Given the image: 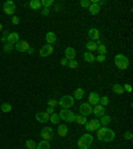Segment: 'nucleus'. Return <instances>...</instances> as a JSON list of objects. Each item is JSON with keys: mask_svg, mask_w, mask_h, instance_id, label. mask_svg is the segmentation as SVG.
<instances>
[{"mask_svg": "<svg viewBox=\"0 0 133 149\" xmlns=\"http://www.w3.org/2000/svg\"><path fill=\"white\" fill-rule=\"evenodd\" d=\"M92 105L89 103H81V105L79 107V111H80V115L83 116H91L92 115Z\"/></svg>", "mask_w": 133, "mask_h": 149, "instance_id": "1a4fd4ad", "label": "nucleus"}, {"mask_svg": "<svg viewBox=\"0 0 133 149\" xmlns=\"http://www.w3.org/2000/svg\"><path fill=\"white\" fill-rule=\"evenodd\" d=\"M88 11H89L91 15H97V13L100 12V5L97 3H95V4L91 3V5H89V8H88Z\"/></svg>", "mask_w": 133, "mask_h": 149, "instance_id": "412c9836", "label": "nucleus"}, {"mask_svg": "<svg viewBox=\"0 0 133 149\" xmlns=\"http://www.w3.org/2000/svg\"><path fill=\"white\" fill-rule=\"evenodd\" d=\"M27 52H28V53H33V48H31V47H29V49L27 51Z\"/></svg>", "mask_w": 133, "mask_h": 149, "instance_id": "de8ad7c7", "label": "nucleus"}, {"mask_svg": "<svg viewBox=\"0 0 133 149\" xmlns=\"http://www.w3.org/2000/svg\"><path fill=\"white\" fill-rule=\"evenodd\" d=\"M85 96V91H84L83 88H77L76 91H75V93H73V99L75 100H81Z\"/></svg>", "mask_w": 133, "mask_h": 149, "instance_id": "b1692460", "label": "nucleus"}, {"mask_svg": "<svg viewBox=\"0 0 133 149\" xmlns=\"http://www.w3.org/2000/svg\"><path fill=\"white\" fill-rule=\"evenodd\" d=\"M75 121H76L79 125H85V122H87L88 120H87V116L76 115V119H75Z\"/></svg>", "mask_w": 133, "mask_h": 149, "instance_id": "bb28decb", "label": "nucleus"}, {"mask_svg": "<svg viewBox=\"0 0 133 149\" xmlns=\"http://www.w3.org/2000/svg\"><path fill=\"white\" fill-rule=\"evenodd\" d=\"M40 136H41L43 140L49 141L51 138L53 137V129L51 128V126H44V128L40 130Z\"/></svg>", "mask_w": 133, "mask_h": 149, "instance_id": "0eeeda50", "label": "nucleus"}, {"mask_svg": "<svg viewBox=\"0 0 133 149\" xmlns=\"http://www.w3.org/2000/svg\"><path fill=\"white\" fill-rule=\"evenodd\" d=\"M56 40H57V36H56V33H55V32H47L45 41L48 43L49 45H53V44L56 43Z\"/></svg>", "mask_w": 133, "mask_h": 149, "instance_id": "a211bd4d", "label": "nucleus"}, {"mask_svg": "<svg viewBox=\"0 0 133 149\" xmlns=\"http://www.w3.org/2000/svg\"><path fill=\"white\" fill-rule=\"evenodd\" d=\"M85 48H87L88 52H91V53H93V52H96L97 51V43L96 41H89L85 44Z\"/></svg>", "mask_w": 133, "mask_h": 149, "instance_id": "aec40b11", "label": "nucleus"}, {"mask_svg": "<svg viewBox=\"0 0 133 149\" xmlns=\"http://www.w3.org/2000/svg\"><path fill=\"white\" fill-rule=\"evenodd\" d=\"M36 120H37L39 122L45 124V122L49 121V115H47L45 112H37V113H36Z\"/></svg>", "mask_w": 133, "mask_h": 149, "instance_id": "2eb2a0df", "label": "nucleus"}, {"mask_svg": "<svg viewBox=\"0 0 133 149\" xmlns=\"http://www.w3.org/2000/svg\"><path fill=\"white\" fill-rule=\"evenodd\" d=\"M19 40L20 39H19V33H17V32H11V33H8L7 43H9V44H16Z\"/></svg>", "mask_w": 133, "mask_h": 149, "instance_id": "f3484780", "label": "nucleus"}, {"mask_svg": "<svg viewBox=\"0 0 133 149\" xmlns=\"http://www.w3.org/2000/svg\"><path fill=\"white\" fill-rule=\"evenodd\" d=\"M67 64H68V60H67L65 57H63V59H61V65H63V67H65Z\"/></svg>", "mask_w": 133, "mask_h": 149, "instance_id": "a18cd8bd", "label": "nucleus"}, {"mask_svg": "<svg viewBox=\"0 0 133 149\" xmlns=\"http://www.w3.org/2000/svg\"><path fill=\"white\" fill-rule=\"evenodd\" d=\"M57 104L60 105L63 109H69V108H72L75 105V99H73L72 96H61V99L57 101Z\"/></svg>", "mask_w": 133, "mask_h": 149, "instance_id": "7ed1b4c3", "label": "nucleus"}, {"mask_svg": "<svg viewBox=\"0 0 133 149\" xmlns=\"http://www.w3.org/2000/svg\"><path fill=\"white\" fill-rule=\"evenodd\" d=\"M99 104L100 105H103V107H106V105L109 104V97H108V96H100Z\"/></svg>", "mask_w": 133, "mask_h": 149, "instance_id": "c756f323", "label": "nucleus"}, {"mask_svg": "<svg viewBox=\"0 0 133 149\" xmlns=\"http://www.w3.org/2000/svg\"><path fill=\"white\" fill-rule=\"evenodd\" d=\"M51 5H53V0H41V7L49 8Z\"/></svg>", "mask_w": 133, "mask_h": 149, "instance_id": "c9c22d12", "label": "nucleus"}, {"mask_svg": "<svg viewBox=\"0 0 133 149\" xmlns=\"http://www.w3.org/2000/svg\"><path fill=\"white\" fill-rule=\"evenodd\" d=\"M56 105H57V100L56 99H49V100H48V107L55 108Z\"/></svg>", "mask_w": 133, "mask_h": 149, "instance_id": "4c0bfd02", "label": "nucleus"}, {"mask_svg": "<svg viewBox=\"0 0 133 149\" xmlns=\"http://www.w3.org/2000/svg\"><path fill=\"white\" fill-rule=\"evenodd\" d=\"M13 47H15V49L17 52H27L29 49V43L25 41V40H19Z\"/></svg>", "mask_w": 133, "mask_h": 149, "instance_id": "9d476101", "label": "nucleus"}, {"mask_svg": "<svg viewBox=\"0 0 133 149\" xmlns=\"http://www.w3.org/2000/svg\"><path fill=\"white\" fill-rule=\"evenodd\" d=\"M52 53H53V45H49V44H45V45L40 49V56H41V57H48V56H51Z\"/></svg>", "mask_w": 133, "mask_h": 149, "instance_id": "f8f14e48", "label": "nucleus"}, {"mask_svg": "<svg viewBox=\"0 0 133 149\" xmlns=\"http://www.w3.org/2000/svg\"><path fill=\"white\" fill-rule=\"evenodd\" d=\"M80 5H81L83 8H89L91 1H89V0H81V1H80Z\"/></svg>", "mask_w": 133, "mask_h": 149, "instance_id": "e433bc0d", "label": "nucleus"}, {"mask_svg": "<svg viewBox=\"0 0 133 149\" xmlns=\"http://www.w3.org/2000/svg\"><path fill=\"white\" fill-rule=\"evenodd\" d=\"M3 9H4V13H5V15L11 16V15H13V13H15L16 5H15V3H13L12 0H8V1H5V3H4Z\"/></svg>", "mask_w": 133, "mask_h": 149, "instance_id": "423d86ee", "label": "nucleus"}, {"mask_svg": "<svg viewBox=\"0 0 133 149\" xmlns=\"http://www.w3.org/2000/svg\"><path fill=\"white\" fill-rule=\"evenodd\" d=\"M65 59L67 60H75V57H76V51H75V48H72V47H68L67 49H65Z\"/></svg>", "mask_w": 133, "mask_h": 149, "instance_id": "dca6fc26", "label": "nucleus"}, {"mask_svg": "<svg viewBox=\"0 0 133 149\" xmlns=\"http://www.w3.org/2000/svg\"><path fill=\"white\" fill-rule=\"evenodd\" d=\"M29 8L31 9H33V11H37V9L41 8V1H40V0H31Z\"/></svg>", "mask_w": 133, "mask_h": 149, "instance_id": "5701e85b", "label": "nucleus"}, {"mask_svg": "<svg viewBox=\"0 0 133 149\" xmlns=\"http://www.w3.org/2000/svg\"><path fill=\"white\" fill-rule=\"evenodd\" d=\"M45 113H47V115H52V113H55V108H51V107H48V108H47V112H45Z\"/></svg>", "mask_w": 133, "mask_h": 149, "instance_id": "37998d69", "label": "nucleus"}, {"mask_svg": "<svg viewBox=\"0 0 133 149\" xmlns=\"http://www.w3.org/2000/svg\"><path fill=\"white\" fill-rule=\"evenodd\" d=\"M97 52H99V55H105L106 53V47L105 44H104L101 40H97Z\"/></svg>", "mask_w": 133, "mask_h": 149, "instance_id": "4be33fe9", "label": "nucleus"}, {"mask_svg": "<svg viewBox=\"0 0 133 149\" xmlns=\"http://www.w3.org/2000/svg\"><path fill=\"white\" fill-rule=\"evenodd\" d=\"M0 109H1L4 113H8V112L12 111V105H11V104H8V103H4V104H1Z\"/></svg>", "mask_w": 133, "mask_h": 149, "instance_id": "7c9ffc66", "label": "nucleus"}, {"mask_svg": "<svg viewBox=\"0 0 133 149\" xmlns=\"http://www.w3.org/2000/svg\"><path fill=\"white\" fill-rule=\"evenodd\" d=\"M84 60L87 61V63H93V61L96 60V56L93 53H91V52H85V53H84Z\"/></svg>", "mask_w": 133, "mask_h": 149, "instance_id": "a878e982", "label": "nucleus"}, {"mask_svg": "<svg viewBox=\"0 0 133 149\" xmlns=\"http://www.w3.org/2000/svg\"><path fill=\"white\" fill-rule=\"evenodd\" d=\"M112 91H113V93H116V95H122V93H124V88H122V85H120V84H114L113 87H112Z\"/></svg>", "mask_w": 133, "mask_h": 149, "instance_id": "c85d7f7f", "label": "nucleus"}, {"mask_svg": "<svg viewBox=\"0 0 133 149\" xmlns=\"http://www.w3.org/2000/svg\"><path fill=\"white\" fill-rule=\"evenodd\" d=\"M92 113H93L96 117H103V116L105 115V107H103V105L97 104V105H95V107H93V109H92Z\"/></svg>", "mask_w": 133, "mask_h": 149, "instance_id": "ddd939ff", "label": "nucleus"}, {"mask_svg": "<svg viewBox=\"0 0 133 149\" xmlns=\"http://www.w3.org/2000/svg\"><path fill=\"white\" fill-rule=\"evenodd\" d=\"M96 132H97V138H99L101 142H110L116 138V133H114L112 129L106 128V126H103V128L100 126Z\"/></svg>", "mask_w": 133, "mask_h": 149, "instance_id": "f257e3e1", "label": "nucleus"}, {"mask_svg": "<svg viewBox=\"0 0 133 149\" xmlns=\"http://www.w3.org/2000/svg\"><path fill=\"white\" fill-rule=\"evenodd\" d=\"M105 55H99V56H97V57H96V60L99 61V63H104V61H105Z\"/></svg>", "mask_w": 133, "mask_h": 149, "instance_id": "a19ab883", "label": "nucleus"}, {"mask_svg": "<svg viewBox=\"0 0 133 149\" xmlns=\"http://www.w3.org/2000/svg\"><path fill=\"white\" fill-rule=\"evenodd\" d=\"M124 138H125V140H132L133 133L132 132H125V133H124Z\"/></svg>", "mask_w": 133, "mask_h": 149, "instance_id": "58836bf2", "label": "nucleus"}, {"mask_svg": "<svg viewBox=\"0 0 133 149\" xmlns=\"http://www.w3.org/2000/svg\"><path fill=\"white\" fill-rule=\"evenodd\" d=\"M100 31L97 29V28H89V31H88V36H89V39H91V41H97V40H100Z\"/></svg>", "mask_w": 133, "mask_h": 149, "instance_id": "9b49d317", "label": "nucleus"}, {"mask_svg": "<svg viewBox=\"0 0 133 149\" xmlns=\"http://www.w3.org/2000/svg\"><path fill=\"white\" fill-rule=\"evenodd\" d=\"M59 117L67 122H73L75 119H76V115L71 109H61L60 113H59Z\"/></svg>", "mask_w": 133, "mask_h": 149, "instance_id": "39448f33", "label": "nucleus"}, {"mask_svg": "<svg viewBox=\"0 0 133 149\" xmlns=\"http://www.w3.org/2000/svg\"><path fill=\"white\" fill-rule=\"evenodd\" d=\"M99 100H100V95L97 92H91L89 96H88V103L91 104V105H97L99 104Z\"/></svg>", "mask_w": 133, "mask_h": 149, "instance_id": "4468645a", "label": "nucleus"}, {"mask_svg": "<svg viewBox=\"0 0 133 149\" xmlns=\"http://www.w3.org/2000/svg\"><path fill=\"white\" fill-rule=\"evenodd\" d=\"M85 129H87V132H95V130H97L100 128V121L99 120H91V121H87L85 122Z\"/></svg>", "mask_w": 133, "mask_h": 149, "instance_id": "6e6552de", "label": "nucleus"}, {"mask_svg": "<svg viewBox=\"0 0 133 149\" xmlns=\"http://www.w3.org/2000/svg\"><path fill=\"white\" fill-rule=\"evenodd\" d=\"M3 31V24H0V32Z\"/></svg>", "mask_w": 133, "mask_h": 149, "instance_id": "8fccbe9b", "label": "nucleus"}, {"mask_svg": "<svg viewBox=\"0 0 133 149\" xmlns=\"http://www.w3.org/2000/svg\"><path fill=\"white\" fill-rule=\"evenodd\" d=\"M122 88H124V92H125V91L126 92H132V87H130V84H125Z\"/></svg>", "mask_w": 133, "mask_h": 149, "instance_id": "79ce46f5", "label": "nucleus"}, {"mask_svg": "<svg viewBox=\"0 0 133 149\" xmlns=\"http://www.w3.org/2000/svg\"><path fill=\"white\" fill-rule=\"evenodd\" d=\"M114 63H116V67H117L118 69H126L129 67V60H128V57H126L125 55H121V53L116 55Z\"/></svg>", "mask_w": 133, "mask_h": 149, "instance_id": "20e7f679", "label": "nucleus"}, {"mask_svg": "<svg viewBox=\"0 0 133 149\" xmlns=\"http://www.w3.org/2000/svg\"><path fill=\"white\" fill-rule=\"evenodd\" d=\"M19 23H20V17L19 16H13V17H12V24H13V25H17Z\"/></svg>", "mask_w": 133, "mask_h": 149, "instance_id": "ea45409f", "label": "nucleus"}, {"mask_svg": "<svg viewBox=\"0 0 133 149\" xmlns=\"http://www.w3.org/2000/svg\"><path fill=\"white\" fill-rule=\"evenodd\" d=\"M7 36H8V33H4L3 37H1V41H7Z\"/></svg>", "mask_w": 133, "mask_h": 149, "instance_id": "49530a36", "label": "nucleus"}, {"mask_svg": "<svg viewBox=\"0 0 133 149\" xmlns=\"http://www.w3.org/2000/svg\"><path fill=\"white\" fill-rule=\"evenodd\" d=\"M49 141H45V140H41V141L36 144V149H49Z\"/></svg>", "mask_w": 133, "mask_h": 149, "instance_id": "cd10ccee", "label": "nucleus"}, {"mask_svg": "<svg viewBox=\"0 0 133 149\" xmlns=\"http://www.w3.org/2000/svg\"><path fill=\"white\" fill-rule=\"evenodd\" d=\"M100 121V125H103V126H106V125H109L110 122H112V117L108 115H104L101 119L99 120Z\"/></svg>", "mask_w": 133, "mask_h": 149, "instance_id": "393cba45", "label": "nucleus"}, {"mask_svg": "<svg viewBox=\"0 0 133 149\" xmlns=\"http://www.w3.org/2000/svg\"><path fill=\"white\" fill-rule=\"evenodd\" d=\"M49 120H51V122H52V124H59V122H60V117H59V115H57V113H52V115L49 116Z\"/></svg>", "mask_w": 133, "mask_h": 149, "instance_id": "2f4dec72", "label": "nucleus"}, {"mask_svg": "<svg viewBox=\"0 0 133 149\" xmlns=\"http://www.w3.org/2000/svg\"><path fill=\"white\" fill-rule=\"evenodd\" d=\"M13 44H9V43H5V45H4V52L5 53H11L12 51H13Z\"/></svg>", "mask_w": 133, "mask_h": 149, "instance_id": "473e14b6", "label": "nucleus"}, {"mask_svg": "<svg viewBox=\"0 0 133 149\" xmlns=\"http://www.w3.org/2000/svg\"><path fill=\"white\" fill-rule=\"evenodd\" d=\"M99 4V5H104V4H105V1H104V0H101V1H100V3H97Z\"/></svg>", "mask_w": 133, "mask_h": 149, "instance_id": "09e8293b", "label": "nucleus"}, {"mask_svg": "<svg viewBox=\"0 0 133 149\" xmlns=\"http://www.w3.org/2000/svg\"><path fill=\"white\" fill-rule=\"evenodd\" d=\"M41 13L44 16H47L48 13H49V8H43V11H41Z\"/></svg>", "mask_w": 133, "mask_h": 149, "instance_id": "c03bdc74", "label": "nucleus"}, {"mask_svg": "<svg viewBox=\"0 0 133 149\" xmlns=\"http://www.w3.org/2000/svg\"><path fill=\"white\" fill-rule=\"evenodd\" d=\"M57 133H59V136H61V137H65V136L68 134V126L64 125V124L59 125V128H57Z\"/></svg>", "mask_w": 133, "mask_h": 149, "instance_id": "6ab92c4d", "label": "nucleus"}, {"mask_svg": "<svg viewBox=\"0 0 133 149\" xmlns=\"http://www.w3.org/2000/svg\"><path fill=\"white\" fill-rule=\"evenodd\" d=\"M92 142H93V136L87 133V134H83V136L79 138L77 145H79L80 149H89L92 145Z\"/></svg>", "mask_w": 133, "mask_h": 149, "instance_id": "f03ea898", "label": "nucleus"}, {"mask_svg": "<svg viewBox=\"0 0 133 149\" xmlns=\"http://www.w3.org/2000/svg\"><path fill=\"white\" fill-rule=\"evenodd\" d=\"M25 146H27V149H36V142L33 140H27Z\"/></svg>", "mask_w": 133, "mask_h": 149, "instance_id": "72a5a7b5", "label": "nucleus"}, {"mask_svg": "<svg viewBox=\"0 0 133 149\" xmlns=\"http://www.w3.org/2000/svg\"><path fill=\"white\" fill-rule=\"evenodd\" d=\"M67 65H68L71 69H76V68H79V61H76V60H69Z\"/></svg>", "mask_w": 133, "mask_h": 149, "instance_id": "f704fd0d", "label": "nucleus"}]
</instances>
